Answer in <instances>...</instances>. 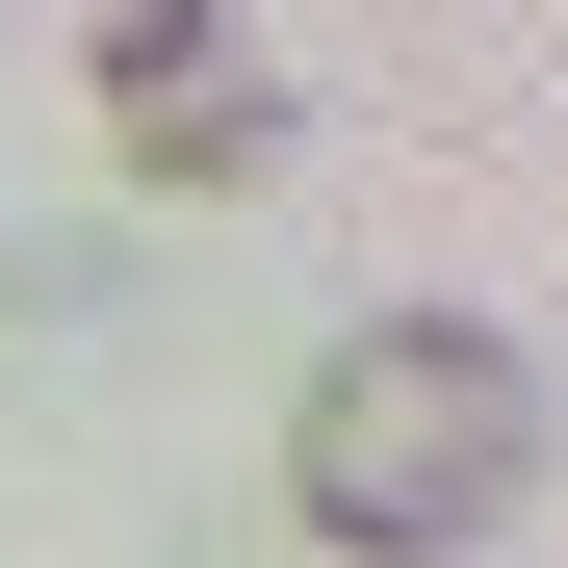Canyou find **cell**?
Masks as SVG:
<instances>
[{
	"label": "cell",
	"instance_id": "7a4b0ae2",
	"mask_svg": "<svg viewBox=\"0 0 568 568\" xmlns=\"http://www.w3.org/2000/svg\"><path fill=\"white\" fill-rule=\"evenodd\" d=\"M104 130H130V181H233L284 130L258 52H233V0H130V27H104Z\"/></svg>",
	"mask_w": 568,
	"mask_h": 568
},
{
	"label": "cell",
	"instance_id": "6da1fadb",
	"mask_svg": "<svg viewBox=\"0 0 568 568\" xmlns=\"http://www.w3.org/2000/svg\"><path fill=\"white\" fill-rule=\"evenodd\" d=\"M517 465H542V388H517V336H465V311L336 336V362H311V414H284V491H311V542H362V568L491 542V517H517Z\"/></svg>",
	"mask_w": 568,
	"mask_h": 568
}]
</instances>
